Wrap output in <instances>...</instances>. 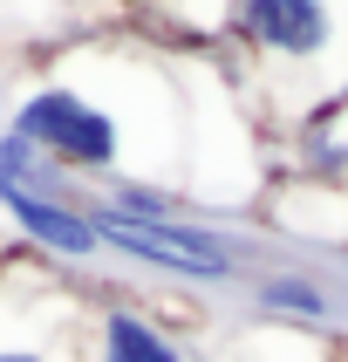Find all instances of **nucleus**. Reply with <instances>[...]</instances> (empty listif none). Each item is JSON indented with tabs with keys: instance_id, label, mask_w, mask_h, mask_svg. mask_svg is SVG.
I'll use <instances>...</instances> for the list:
<instances>
[{
	"instance_id": "nucleus-1",
	"label": "nucleus",
	"mask_w": 348,
	"mask_h": 362,
	"mask_svg": "<svg viewBox=\"0 0 348 362\" xmlns=\"http://www.w3.org/2000/svg\"><path fill=\"white\" fill-rule=\"evenodd\" d=\"M225 28L246 55H260V69L314 76L328 110L348 96V0H232Z\"/></svg>"
},
{
	"instance_id": "nucleus-2",
	"label": "nucleus",
	"mask_w": 348,
	"mask_h": 362,
	"mask_svg": "<svg viewBox=\"0 0 348 362\" xmlns=\"http://www.w3.org/2000/svg\"><path fill=\"white\" fill-rule=\"evenodd\" d=\"M14 137L35 144L61 178H89V185L137 178V164H130V123L116 117V103L89 96L82 82H48L35 96H20L14 103Z\"/></svg>"
},
{
	"instance_id": "nucleus-3",
	"label": "nucleus",
	"mask_w": 348,
	"mask_h": 362,
	"mask_svg": "<svg viewBox=\"0 0 348 362\" xmlns=\"http://www.w3.org/2000/svg\"><path fill=\"white\" fill-rule=\"evenodd\" d=\"M89 226H96L102 246H116L123 260H143V267H164V274H178V281H232V240H219L212 226H184V219H130L116 205H102L89 192Z\"/></svg>"
},
{
	"instance_id": "nucleus-4",
	"label": "nucleus",
	"mask_w": 348,
	"mask_h": 362,
	"mask_svg": "<svg viewBox=\"0 0 348 362\" xmlns=\"http://www.w3.org/2000/svg\"><path fill=\"white\" fill-rule=\"evenodd\" d=\"M0 212L28 233L35 246H48V253H61V260H96L102 240L96 226H89V212L68 199H41V192H20V185H0Z\"/></svg>"
},
{
	"instance_id": "nucleus-5",
	"label": "nucleus",
	"mask_w": 348,
	"mask_h": 362,
	"mask_svg": "<svg viewBox=\"0 0 348 362\" xmlns=\"http://www.w3.org/2000/svg\"><path fill=\"white\" fill-rule=\"evenodd\" d=\"M96 362H184V349L137 308H102L96 322Z\"/></svg>"
},
{
	"instance_id": "nucleus-6",
	"label": "nucleus",
	"mask_w": 348,
	"mask_h": 362,
	"mask_svg": "<svg viewBox=\"0 0 348 362\" xmlns=\"http://www.w3.org/2000/svg\"><path fill=\"white\" fill-rule=\"evenodd\" d=\"M253 294H260L266 315H287V322H328V315H335V294L314 287L307 274H266Z\"/></svg>"
},
{
	"instance_id": "nucleus-7",
	"label": "nucleus",
	"mask_w": 348,
	"mask_h": 362,
	"mask_svg": "<svg viewBox=\"0 0 348 362\" xmlns=\"http://www.w3.org/2000/svg\"><path fill=\"white\" fill-rule=\"evenodd\" d=\"M0 362H48L41 349H20V342H0Z\"/></svg>"
}]
</instances>
